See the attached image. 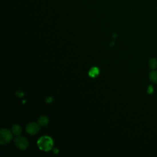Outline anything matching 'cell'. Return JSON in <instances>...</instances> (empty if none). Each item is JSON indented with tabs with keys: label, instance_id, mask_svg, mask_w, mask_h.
Segmentation results:
<instances>
[{
	"label": "cell",
	"instance_id": "6da1fadb",
	"mask_svg": "<svg viewBox=\"0 0 157 157\" xmlns=\"http://www.w3.org/2000/svg\"><path fill=\"white\" fill-rule=\"evenodd\" d=\"M53 146V140L49 136H42L37 141V146L42 151L48 152L50 150Z\"/></svg>",
	"mask_w": 157,
	"mask_h": 157
},
{
	"label": "cell",
	"instance_id": "7a4b0ae2",
	"mask_svg": "<svg viewBox=\"0 0 157 157\" xmlns=\"http://www.w3.org/2000/svg\"><path fill=\"white\" fill-rule=\"evenodd\" d=\"M12 139V135L9 130L2 128L0 131V144L1 145L9 142Z\"/></svg>",
	"mask_w": 157,
	"mask_h": 157
},
{
	"label": "cell",
	"instance_id": "3957f363",
	"mask_svg": "<svg viewBox=\"0 0 157 157\" xmlns=\"http://www.w3.org/2000/svg\"><path fill=\"white\" fill-rule=\"evenodd\" d=\"M14 144L20 150H25L28 146V142L27 139L23 137H17L14 139Z\"/></svg>",
	"mask_w": 157,
	"mask_h": 157
},
{
	"label": "cell",
	"instance_id": "277c9868",
	"mask_svg": "<svg viewBox=\"0 0 157 157\" xmlns=\"http://www.w3.org/2000/svg\"><path fill=\"white\" fill-rule=\"evenodd\" d=\"M26 130L27 132L29 134H36L39 130V125L34 122L29 123L26 127Z\"/></svg>",
	"mask_w": 157,
	"mask_h": 157
},
{
	"label": "cell",
	"instance_id": "5b68a950",
	"mask_svg": "<svg viewBox=\"0 0 157 157\" xmlns=\"http://www.w3.org/2000/svg\"><path fill=\"white\" fill-rule=\"evenodd\" d=\"M49 119L48 118L45 116H41L37 120V124L41 126H45L48 124Z\"/></svg>",
	"mask_w": 157,
	"mask_h": 157
},
{
	"label": "cell",
	"instance_id": "8992f818",
	"mask_svg": "<svg viewBox=\"0 0 157 157\" xmlns=\"http://www.w3.org/2000/svg\"><path fill=\"white\" fill-rule=\"evenodd\" d=\"M99 73H100V71L98 68L96 67H93L90 70V71H89L88 74L92 77H95L96 75L99 74Z\"/></svg>",
	"mask_w": 157,
	"mask_h": 157
},
{
	"label": "cell",
	"instance_id": "52a82bcc",
	"mask_svg": "<svg viewBox=\"0 0 157 157\" xmlns=\"http://www.w3.org/2000/svg\"><path fill=\"white\" fill-rule=\"evenodd\" d=\"M149 78L152 82L157 84V71L153 70L149 74Z\"/></svg>",
	"mask_w": 157,
	"mask_h": 157
},
{
	"label": "cell",
	"instance_id": "ba28073f",
	"mask_svg": "<svg viewBox=\"0 0 157 157\" xmlns=\"http://www.w3.org/2000/svg\"><path fill=\"white\" fill-rule=\"evenodd\" d=\"M12 132L13 133L14 135L18 136L21 133V132H22V129H21L19 125H14L12 128Z\"/></svg>",
	"mask_w": 157,
	"mask_h": 157
},
{
	"label": "cell",
	"instance_id": "9c48e42d",
	"mask_svg": "<svg viewBox=\"0 0 157 157\" xmlns=\"http://www.w3.org/2000/svg\"><path fill=\"white\" fill-rule=\"evenodd\" d=\"M149 67L152 69H155L157 67V60L155 58H152L149 61Z\"/></svg>",
	"mask_w": 157,
	"mask_h": 157
},
{
	"label": "cell",
	"instance_id": "30bf717a",
	"mask_svg": "<svg viewBox=\"0 0 157 157\" xmlns=\"http://www.w3.org/2000/svg\"><path fill=\"white\" fill-rule=\"evenodd\" d=\"M15 95H16L17 96L20 97V98L22 97V96L24 95V94L23 93V92H22V91H20V90H19V91L15 93Z\"/></svg>",
	"mask_w": 157,
	"mask_h": 157
},
{
	"label": "cell",
	"instance_id": "8fae6325",
	"mask_svg": "<svg viewBox=\"0 0 157 157\" xmlns=\"http://www.w3.org/2000/svg\"><path fill=\"white\" fill-rule=\"evenodd\" d=\"M154 92V89H153V87L152 86H150L148 87V90H147V93L148 94H152V93Z\"/></svg>",
	"mask_w": 157,
	"mask_h": 157
},
{
	"label": "cell",
	"instance_id": "7c38bea8",
	"mask_svg": "<svg viewBox=\"0 0 157 157\" xmlns=\"http://www.w3.org/2000/svg\"><path fill=\"white\" fill-rule=\"evenodd\" d=\"M52 101V98L51 97L47 98V100H46V102L47 103H50Z\"/></svg>",
	"mask_w": 157,
	"mask_h": 157
},
{
	"label": "cell",
	"instance_id": "4fadbf2b",
	"mask_svg": "<svg viewBox=\"0 0 157 157\" xmlns=\"http://www.w3.org/2000/svg\"><path fill=\"white\" fill-rule=\"evenodd\" d=\"M53 152H54L55 154H57V153L58 152V149H57V148H55Z\"/></svg>",
	"mask_w": 157,
	"mask_h": 157
},
{
	"label": "cell",
	"instance_id": "5bb4252c",
	"mask_svg": "<svg viewBox=\"0 0 157 157\" xmlns=\"http://www.w3.org/2000/svg\"><path fill=\"white\" fill-rule=\"evenodd\" d=\"M112 37H113L114 38H116V34H114V35L112 36Z\"/></svg>",
	"mask_w": 157,
	"mask_h": 157
}]
</instances>
